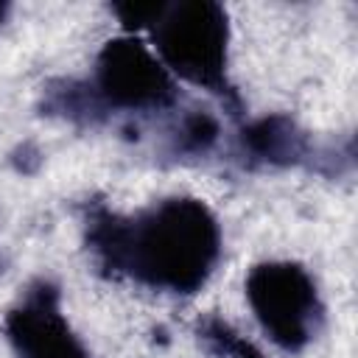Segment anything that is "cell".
I'll return each instance as SVG.
<instances>
[{"label":"cell","mask_w":358,"mask_h":358,"mask_svg":"<svg viewBox=\"0 0 358 358\" xmlns=\"http://www.w3.org/2000/svg\"><path fill=\"white\" fill-rule=\"evenodd\" d=\"M87 243L112 274L159 291L196 294L218 263L221 227L204 201L173 196L129 218L98 207L87 224Z\"/></svg>","instance_id":"obj_1"},{"label":"cell","mask_w":358,"mask_h":358,"mask_svg":"<svg viewBox=\"0 0 358 358\" xmlns=\"http://www.w3.org/2000/svg\"><path fill=\"white\" fill-rule=\"evenodd\" d=\"M157 59L171 76L210 90L238 106V95L227 78L229 62V22L221 3L185 0L168 3L151 28Z\"/></svg>","instance_id":"obj_2"},{"label":"cell","mask_w":358,"mask_h":358,"mask_svg":"<svg viewBox=\"0 0 358 358\" xmlns=\"http://www.w3.org/2000/svg\"><path fill=\"white\" fill-rule=\"evenodd\" d=\"M246 299L266 336L288 352L305 350L322 322L316 282L291 260L252 266L246 274Z\"/></svg>","instance_id":"obj_3"},{"label":"cell","mask_w":358,"mask_h":358,"mask_svg":"<svg viewBox=\"0 0 358 358\" xmlns=\"http://www.w3.org/2000/svg\"><path fill=\"white\" fill-rule=\"evenodd\" d=\"M92 90L103 109H165L176 101L173 76L137 36L109 39L95 62Z\"/></svg>","instance_id":"obj_4"},{"label":"cell","mask_w":358,"mask_h":358,"mask_svg":"<svg viewBox=\"0 0 358 358\" xmlns=\"http://www.w3.org/2000/svg\"><path fill=\"white\" fill-rule=\"evenodd\" d=\"M3 330L17 358H90L59 308V288L45 280L6 313Z\"/></svg>","instance_id":"obj_5"},{"label":"cell","mask_w":358,"mask_h":358,"mask_svg":"<svg viewBox=\"0 0 358 358\" xmlns=\"http://www.w3.org/2000/svg\"><path fill=\"white\" fill-rule=\"evenodd\" d=\"M241 145L252 159L268 165H296L308 154L305 131L288 115H266L241 129Z\"/></svg>","instance_id":"obj_6"},{"label":"cell","mask_w":358,"mask_h":358,"mask_svg":"<svg viewBox=\"0 0 358 358\" xmlns=\"http://www.w3.org/2000/svg\"><path fill=\"white\" fill-rule=\"evenodd\" d=\"M199 333L201 338L215 350L221 352L224 358H266L260 352V347H255L252 341H246L241 333H235L224 319L218 316H207L201 324H199Z\"/></svg>","instance_id":"obj_7"},{"label":"cell","mask_w":358,"mask_h":358,"mask_svg":"<svg viewBox=\"0 0 358 358\" xmlns=\"http://www.w3.org/2000/svg\"><path fill=\"white\" fill-rule=\"evenodd\" d=\"M218 120L210 115V112H190L182 126H179V134H176V148L185 151V154H204L215 145L218 140Z\"/></svg>","instance_id":"obj_8"},{"label":"cell","mask_w":358,"mask_h":358,"mask_svg":"<svg viewBox=\"0 0 358 358\" xmlns=\"http://www.w3.org/2000/svg\"><path fill=\"white\" fill-rule=\"evenodd\" d=\"M165 8H168V3H162V0H151V3H115L112 6V11L117 14V20L123 22L126 31L154 28Z\"/></svg>","instance_id":"obj_9"},{"label":"cell","mask_w":358,"mask_h":358,"mask_svg":"<svg viewBox=\"0 0 358 358\" xmlns=\"http://www.w3.org/2000/svg\"><path fill=\"white\" fill-rule=\"evenodd\" d=\"M6 11H8V6H6V3H0V22H3V17H6Z\"/></svg>","instance_id":"obj_10"}]
</instances>
